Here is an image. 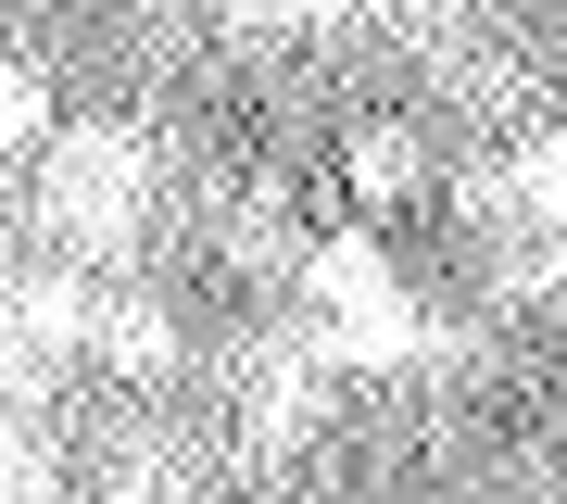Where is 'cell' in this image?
<instances>
[{
  "mask_svg": "<svg viewBox=\"0 0 567 504\" xmlns=\"http://www.w3.org/2000/svg\"><path fill=\"white\" fill-rule=\"evenodd\" d=\"M140 177H152V152L126 140V126H76V140L51 152L39 215L63 227V240H89V253H126L140 240Z\"/></svg>",
  "mask_w": 567,
  "mask_h": 504,
  "instance_id": "1",
  "label": "cell"
},
{
  "mask_svg": "<svg viewBox=\"0 0 567 504\" xmlns=\"http://www.w3.org/2000/svg\"><path fill=\"white\" fill-rule=\"evenodd\" d=\"M529 290H543V302H567V253H543V265H529Z\"/></svg>",
  "mask_w": 567,
  "mask_h": 504,
  "instance_id": "11",
  "label": "cell"
},
{
  "mask_svg": "<svg viewBox=\"0 0 567 504\" xmlns=\"http://www.w3.org/2000/svg\"><path fill=\"white\" fill-rule=\"evenodd\" d=\"M316 416H328V403H316V366H303V353H278V366L252 379V442H303Z\"/></svg>",
  "mask_w": 567,
  "mask_h": 504,
  "instance_id": "5",
  "label": "cell"
},
{
  "mask_svg": "<svg viewBox=\"0 0 567 504\" xmlns=\"http://www.w3.org/2000/svg\"><path fill=\"white\" fill-rule=\"evenodd\" d=\"M429 353V328L404 316V302H379V316H341L328 328V366H365V379H391V366H416Z\"/></svg>",
  "mask_w": 567,
  "mask_h": 504,
  "instance_id": "4",
  "label": "cell"
},
{
  "mask_svg": "<svg viewBox=\"0 0 567 504\" xmlns=\"http://www.w3.org/2000/svg\"><path fill=\"white\" fill-rule=\"evenodd\" d=\"M0 328H13L25 353H76V341H89L102 316H89V290H76V278H13V302H0Z\"/></svg>",
  "mask_w": 567,
  "mask_h": 504,
  "instance_id": "2",
  "label": "cell"
},
{
  "mask_svg": "<svg viewBox=\"0 0 567 504\" xmlns=\"http://www.w3.org/2000/svg\"><path fill=\"white\" fill-rule=\"evenodd\" d=\"M505 177H517V215H543V227H567V140H529V152L505 164Z\"/></svg>",
  "mask_w": 567,
  "mask_h": 504,
  "instance_id": "8",
  "label": "cell"
},
{
  "mask_svg": "<svg viewBox=\"0 0 567 504\" xmlns=\"http://www.w3.org/2000/svg\"><path fill=\"white\" fill-rule=\"evenodd\" d=\"M102 353L126 366V379H164V366H177V328H164L152 302H114V316H102Z\"/></svg>",
  "mask_w": 567,
  "mask_h": 504,
  "instance_id": "7",
  "label": "cell"
},
{
  "mask_svg": "<svg viewBox=\"0 0 567 504\" xmlns=\"http://www.w3.org/2000/svg\"><path fill=\"white\" fill-rule=\"evenodd\" d=\"M0 215H13V189H0Z\"/></svg>",
  "mask_w": 567,
  "mask_h": 504,
  "instance_id": "13",
  "label": "cell"
},
{
  "mask_svg": "<svg viewBox=\"0 0 567 504\" xmlns=\"http://www.w3.org/2000/svg\"><path fill=\"white\" fill-rule=\"evenodd\" d=\"M39 126H51V89L25 63H0V140H39Z\"/></svg>",
  "mask_w": 567,
  "mask_h": 504,
  "instance_id": "9",
  "label": "cell"
},
{
  "mask_svg": "<svg viewBox=\"0 0 567 504\" xmlns=\"http://www.w3.org/2000/svg\"><path fill=\"white\" fill-rule=\"evenodd\" d=\"M353 189L379 202V215L416 202V140H404V126H353Z\"/></svg>",
  "mask_w": 567,
  "mask_h": 504,
  "instance_id": "6",
  "label": "cell"
},
{
  "mask_svg": "<svg viewBox=\"0 0 567 504\" xmlns=\"http://www.w3.org/2000/svg\"><path fill=\"white\" fill-rule=\"evenodd\" d=\"M303 290L328 302V328H341V316H379V302H391V265H379V240H328L303 265Z\"/></svg>",
  "mask_w": 567,
  "mask_h": 504,
  "instance_id": "3",
  "label": "cell"
},
{
  "mask_svg": "<svg viewBox=\"0 0 567 504\" xmlns=\"http://www.w3.org/2000/svg\"><path fill=\"white\" fill-rule=\"evenodd\" d=\"M102 504H189V480H177V466H114V480H102Z\"/></svg>",
  "mask_w": 567,
  "mask_h": 504,
  "instance_id": "10",
  "label": "cell"
},
{
  "mask_svg": "<svg viewBox=\"0 0 567 504\" xmlns=\"http://www.w3.org/2000/svg\"><path fill=\"white\" fill-rule=\"evenodd\" d=\"M517 504H555V492H517Z\"/></svg>",
  "mask_w": 567,
  "mask_h": 504,
  "instance_id": "12",
  "label": "cell"
}]
</instances>
